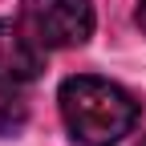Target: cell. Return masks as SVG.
<instances>
[{"instance_id": "1", "label": "cell", "mask_w": 146, "mask_h": 146, "mask_svg": "<svg viewBox=\"0 0 146 146\" xmlns=\"http://www.w3.org/2000/svg\"><path fill=\"white\" fill-rule=\"evenodd\" d=\"M57 102H61V118L69 134L81 146H114L142 118V106L130 89H122L118 81L94 77V73L65 77Z\"/></svg>"}, {"instance_id": "2", "label": "cell", "mask_w": 146, "mask_h": 146, "mask_svg": "<svg viewBox=\"0 0 146 146\" xmlns=\"http://www.w3.org/2000/svg\"><path fill=\"white\" fill-rule=\"evenodd\" d=\"M21 29L41 49H73L94 33L89 0H21Z\"/></svg>"}, {"instance_id": "3", "label": "cell", "mask_w": 146, "mask_h": 146, "mask_svg": "<svg viewBox=\"0 0 146 146\" xmlns=\"http://www.w3.org/2000/svg\"><path fill=\"white\" fill-rule=\"evenodd\" d=\"M41 69H45V49L21 25L0 21V89L29 85L41 77Z\"/></svg>"}, {"instance_id": "4", "label": "cell", "mask_w": 146, "mask_h": 146, "mask_svg": "<svg viewBox=\"0 0 146 146\" xmlns=\"http://www.w3.org/2000/svg\"><path fill=\"white\" fill-rule=\"evenodd\" d=\"M25 122H29V106L21 98H12V94H0V138L16 134Z\"/></svg>"}, {"instance_id": "5", "label": "cell", "mask_w": 146, "mask_h": 146, "mask_svg": "<svg viewBox=\"0 0 146 146\" xmlns=\"http://www.w3.org/2000/svg\"><path fill=\"white\" fill-rule=\"evenodd\" d=\"M138 25H142V33H146V0L138 4Z\"/></svg>"}, {"instance_id": "6", "label": "cell", "mask_w": 146, "mask_h": 146, "mask_svg": "<svg viewBox=\"0 0 146 146\" xmlns=\"http://www.w3.org/2000/svg\"><path fill=\"white\" fill-rule=\"evenodd\" d=\"M138 146H146V138H142V142H138Z\"/></svg>"}]
</instances>
